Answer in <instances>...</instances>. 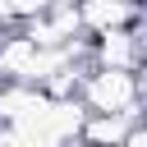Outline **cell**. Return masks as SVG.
Returning a JSON list of instances; mask_svg holds the SVG:
<instances>
[{
    "mask_svg": "<svg viewBox=\"0 0 147 147\" xmlns=\"http://www.w3.org/2000/svg\"><path fill=\"white\" fill-rule=\"evenodd\" d=\"M83 87V106L87 110H129L138 106V78L133 69H92L87 78H78Z\"/></svg>",
    "mask_w": 147,
    "mask_h": 147,
    "instance_id": "6da1fadb",
    "label": "cell"
},
{
    "mask_svg": "<svg viewBox=\"0 0 147 147\" xmlns=\"http://www.w3.org/2000/svg\"><path fill=\"white\" fill-rule=\"evenodd\" d=\"M133 5H138V0H133Z\"/></svg>",
    "mask_w": 147,
    "mask_h": 147,
    "instance_id": "5b68a950",
    "label": "cell"
},
{
    "mask_svg": "<svg viewBox=\"0 0 147 147\" xmlns=\"http://www.w3.org/2000/svg\"><path fill=\"white\" fill-rule=\"evenodd\" d=\"M55 0H9V9H14V18H37V14H46Z\"/></svg>",
    "mask_w": 147,
    "mask_h": 147,
    "instance_id": "277c9868",
    "label": "cell"
},
{
    "mask_svg": "<svg viewBox=\"0 0 147 147\" xmlns=\"http://www.w3.org/2000/svg\"><path fill=\"white\" fill-rule=\"evenodd\" d=\"M78 23L87 32L124 28V23H138V5L133 0H78Z\"/></svg>",
    "mask_w": 147,
    "mask_h": 147,
    "instance_id": "3957f363",
    "label": "cell"
},
{
    "mask_svg": "<svg viewBox=\"0 0 147 147\" xmlns=\"http://www.w3.org/2000/svg\"><path fill=\"white\" fill-rule=\"evenodd\" d=\"M96 60L106 69H138V55H142V41H138V28L124 23V28H106L96 32Z\"/></svg>",
    "mask_w": 147,
    "mask_h": 147,
    "instance_id": "7a4b0ae2",
    "label": "cell"
}]
</instances>
